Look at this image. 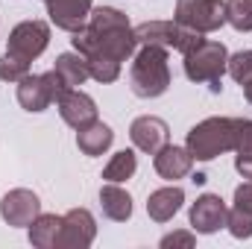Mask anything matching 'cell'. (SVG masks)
<instances>
[{"mask_svg": "<svg viewBox=\"0 0 252 249\" xmlns=\"http://www.w3.org/2000/svg\"><path fill=\"white\" fill-rule=\"evenodd\" d=\"M238 138V118H205L190 126L185 147L190 150L193 161H214L223 153L235 150Z\"/></svg>", "mask_w": 252, "mask_h": 249, "instance_id": "3957f363", "label": "cell"}, {"mask_svg": "<svg viewBox=\"0 0 252 249\" xmlns=\"http://www.w3.org/2000/svg\"><path fill=\"white\" fill-rule=\"evenodd\" d=\"M226 70H229V76L235 79V82H250L252 79V50H238V53H232L229 56V62H226Z\"/></svg>", "mask_w": 252, "mask_h": 249, "instance_id": "603a6c76", "label": "cell"}, {"mask_svg": "<svg viewBox=\"0 0 252 249\" xmlns=\"http://www.w3.org/2000/svg\"><path fill=\"white\" fill-rule=\"evenodd\" d=\"M153 167L161 179L167 182H176V179H185L193 167V156H190L188 147H176V144H164L156 158H153Z\"/></svg>", "mask_w": 252, "mask_h": 249, "instance_id": "5bb4252c", "label": "cell"}, {"mask_svg": "<svg viewBox=\"0 0 252 249\" xmlns=\"http://www.w3.org/2000/svg\"><path fill=\"white\" fill-rule=\"evenodd\" d=\"M50 24H56L64 32H76L88 24V15L94 9V0H44Z\"/></svg>", "mask_w": 252, "mask_h": 249, "instance_id": "4fadbf2b", "label": "cell"}, {"mask_svg": "<svg viewBox=\"0 0 252 249\" xmlns=\"http://www.w3.org/2000/svg\"><path fill=\"white\" fill-rule=\"evenodd\" d=\"M47 44H50V24L32 18V21H21V24L9 32V38H6V53L18 56V59H24V62H35V59L47 50Z\"/></svg>", "mask_w": 252, "mask_h": 249, "instance_id": "52a82bcc", "label": "cell"}, {"mask_svg": "<svg viewBox=\"0 0 252 249\" xmlns=\"http://www.w3.org/2000/svg\"><path fill=\"white\" fill-rule=\"evenodd\" d=\"M53 70L62 76V82L67 88H79L88 76H91V70H88V62H85V56L82 53H62L56 64H53Z\"/></svg>", "mask_w": 252, "mask_h": 249, "instance_id": "d6986e66", "label": "cell"}, {"mask_svg": "<svg viewBox=\"0 0 252 249\" xmlns=\"http://www.w3.org/2000/svg\"><path fill=\"white\" fill-rule=\"evenodd\" d=\"M38 214H41V199L30 187H15L0 199V217L15 229H27Z\"/></svg>", "mask_w": 252, "mask_h": 249, "instance_id": "30bf717a", "label": "cell"}, {"mask_svg": "<svg viewBox=\"0 0 252 249\" xmlns=\"http://www.w3.org/2000/svg\"><path fill=\"white\" fill-rule=\"evenodd\" d=\"M235 170H238L247 182H252V156H235Z\"/></svg>", "mask_w": 252, "mask_h": 249, "instance_id": "83f0119b", "label": "cell"}, {"mask_svg": "<svg viewBox=\"0 0 252 249\" xmlns=\"http://www.w3.org/2000/svg\"><path fill=\"white\" fill-rule=\"evenodd\" d=\"M56 106H59L62 121L67 126H73V129H82V126L97 121V103H94V97H88L79 88H67L62 97L56 100Z\"/></svg>", "mask_w": 252, "mask_h": 249, "instance_id": "7c38bea8", "label": "cell"}, {"mask_svg": "<svg viewBox=\"0 0 252 249\" xmlns=\"http://www.w3.org/2000/svg\"><path fill=\"white\" fill-rule=\"evenodd\" d=\"M97 238V220L88 208H70L62 217L56 249H88Z\"/></svg>", "mask_w": 252, "mask_h": 249, "instance_id": "ba28073f", "label": "cell"}, {"mask_svg": "<svg viewBox=\"0 0 252 249\" xmlns=\"http://www.w3.org/2000/svg\"><path fill=\"white\" fill-rule=\"evenodd\" d=\"M235 153H238V156H252V121H247V118H238Z\"/></svg>", "mask_w": 252, "mask_h": 249, "instance_id": "d4e9b609", "label": "cell"}, {"mask_svg": "<svg viewBox=\"0 0 252 249\" xmlns=\"http://www.w3.org/2000/svg\"><path fill=\"white\" fill-rule=\"evenodd\" d=\"M73 50L85 56L91 79L109 85L121 76L124 62L135 53V30L129 27L126 15L115 6H97L88 15V24L79 27L70 38Z\"/></svg>", "mask_w": 252, "mask_h": 249, "instance_id": "6da1fadb", "label": "cell"}, {"mask_svg": "<svg viewBox=\"0 0 252 249\" xmlns=\"http://www.w3.org/2000/svg\"><path fill=\"white\" fill-rule=\"evenodd\" d=\"M129 88L141 100H156L170 88V62L164 47L144 44L129 67Z\"/></svg>", "mask_w": 252, "mask_h": 249, "instance_id": "7a4b0ae2", "label": "cell"}, {"mask_svg": "<svg viewBox=\"0 0 252 249\" xmlns=\"http://www.w3.org/2000/svg\"><path fill=\"white\" fill-rule=\"evenodd\" d=\"M129 138H132L135 150L156 156L164 144H170V126H167V121H161L156 115H141L129 126Z\"/></svg>", "mask_w": 252, "mask_h": 249, "instance_id": "8fae6325", "label": "cell"}, {"mask_svg": "<svg viewBox=\"0 0 252 249\" xmlns=\"http://www.w3.org/2000/svg\"><path fill=\"white\" fill-rule=\"evenodd\" d=\"M59 226H62V217H59V214H38V217L27 226L30 244H32L35 249H53L56 247Z\"/></svg>", "mask_w": 252, "mask_h": 249, "instance_id": "ac0fdd59", "label": "cell"}, {"mask_svg": "<svg viewBox=\"0 0 252 249\" xmlns=\"http://www.w3.org/2000/svg\"><path fill=\"white\" fill-rule=\"evenodd\" d=\"M67 91V85L62 82V76L56 70H47V73H27L21 82H18V103L21 109L27 112H44L50 109V103H56Z\"/></svg>", "mask_w": 252, "mask_h": 249, "instance_id": "5b68a950", "label": "cell"}, {"mask_svg": "<svg viewBox=\"0 0 252 249\" xmlns=\"http://www.w3.org/2000/svg\"><path fill=\"white\" fill-rule=\"evenodd\" d=\"M193 244H196V235H193V232H173V235H164V238H161V249H170V247L190 249Z\"/></svg>", "mask_w": 252, "mask_h": 249, "instance_id": "484cf974", "label": "cell"}, {"mask_svg": "<svg viewBox=\"0 0 252 249\" xmlns=\"http://www.w3.org/2000/svg\"><path fill=\"white\" fill-rule=\"evenodd\" d=\"M182 202H185V190L179 185L158 187V190H153V193L147 196V214H150V220H156V223H167V220H173V217L179 214Z\"/></svg>", "mask_w": 252, "mask_h": 249, "instance_id": "9a60e30c", "label": "cell"}, {"mask_svg": "<svg viewBox=\"0 0 252 249\" xmlns=\"http://www.w3.org/2000/svg\"><path fill=\"white\" fill-rule=\"evenodd\" d=\"M112 141H115V132H112V126L103 124V121H94V124L76 129V147H79V153L88 156V158L103 156V153L112 147Z\"/></svg>", "mask_w": 252, "mask_h": 249, "instance_id": "2e32d148", "label": "cell"}, {"mask_svg": "<svg viewBox=\"0 0 252 249\" xmlns=\"http://www.w3.org/2000/svg\"><path fill=\"white\" fill-rule=\"evenodd\" d=\"M226 217H229V205L220 199V193H202L196 196V202L190 205L188 220L190 229L196 235H214L226 226Z\"/></svg>", "mask_w": 252, "mask_h": 249, "instance_id": "9c48e42d", "label": "cell"}, {"mask_svg": "<svg viewBox=\"0 0 252 249\" xmlns=\"http://www.w3.org/2000/svg\"><path fill=\"white\" fill-rule=\"evenodd\" d=\"M226 229L238 241L252 238V208H247V205H232L229 208V217H226Z\"/></svg>", "mask_w": 252, "mask_h": 249, "instance_id": "7402d4cb", "label": "cell"}, {"mask_svg": "<svg viewBox=\"0 0 252 249\" xmlns=\"http://www.w3.org/2000/svg\"><path fill=\"white\" fill-rule=\"evenodd\" d=\"M226 24L238 32H252V0H226Z\"/></svg>", "mask_w": 252, "mask_h": 249, "instance_id": "44dd1931", "label": "cell"}, {"mask_svg": "<svg viewBox=\"0 0 252 249\" xmlns=\"http://www.w3.org/2000/svg\"><path fill=\"white\" fill-rule=\"evenodd\" d=\"M173 21L193 32H217L226 24V0H176Z\"/></svg>", "mask_w": 252, "mask_h": 249, "instance_id": "8992f818", "label": "cell"}, {"mask_svg": "<svg viewBox=\"0 0 252 249\" xmlns=\"http://www.w3.org/2000/svg\"><path fill=\"white\" fill-rule=\"evenodd\" d=\"M100 205H103V214L115 223H126L132 217V196L118 182H106L100 187Z\"/></svg>", "mask_w": 252, "mask_h": 249, "instance_id": "e0dca14e", "label": "cell"}, {"mask_svg": "<svg viewBox=\"0 0 252 249\" xmlns=\"http://www.w3.org/2000/svg\"><path fill=\"white\" fill-rule=\"evenodd\" d=\"M235 205H247V208H252V182H244V185L235 187Z\"/></svg>", "mask_w": 252, "mask_h": 249, "instance_id": "4316f807", "label": "cell"}, {"mask_svg": "<svg viewBox=\"0 0 252 249\" xmlns=\"http://www.w3.org/2000/svg\"><path fill=\"white\" fill-rule=\"evenodd\" d=\"M30 67H32V62H24L12 53H3L0 56V79L3 82H21L30 73Z\"/></svg>", "mask_w": 252, "mask_h": 249, "instance_id": "cb8c5ba5", "label": "cell"}, {"mask_svg": "<svg viewBox=\"0 0 252 249\" xmlns=\"http://www.w3.org/2000/svg\"><path fill=\"white\" fill-rule=\"evenodd\" d=\"M244 97H247V103L252 106V79L250 82H244Z\"/></svg>", "mask_w": 252, "mask_h": 249, "instance_id": "f1b7e54d", "label": "cell"}, {"mask_svg": "<svg viewBox=\"0 0 252 249\" xmlns=\"http://www.w3.org/2000/svg\"><path fill=\"white\" fill-rule=\"evenodd\" d=\"M135 170H138V156H135L132 150H121V153H115L112 161L103 167V179L121 185V182H126V179L135 176Z\"/></svg>", "mask_w": 252, "mask_h": 249, "instance_id": "ffe728a7", "label": "cell"}, {"mask_svg": "<svg viewBox=\"0 0 252 249\" xmlns=\"http://www.w3.org/2000/svg\"><path fill=\"white\" fill-rule=\"evenodd\" d=\"M226 62H229V50L220 41L202 38L193 50L185 53V76L190 82L202 85V82H220L226 73Z\"/></svg>", "mask_w": 252, "mask_h": 249, "instance_id": "277c9868", "label": "cell"}]
</instances>
